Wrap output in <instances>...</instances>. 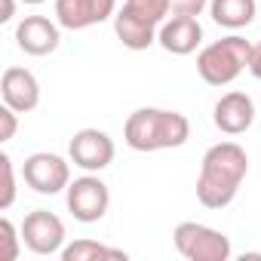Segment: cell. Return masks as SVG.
Here are the masks:
<instances>
[{"label":"cell","instance_id":"6da1fadb","mask_svg":"<svg viewBox=\"0 0 261 261\" xmlns=\"http://www.w3.org/2000/svg\"><path fill=\"white\" fill-rule=\"evenodd\" d=\"M246 175H249V154L237 142H218L203 154L197 175V200L206 209H224L237 200Z\"/></svg>","mask_w":261,"mask_h":261},{"label":"cell","instance_id":"7a4b0ae2","mask_svg":"<svg viewBox=\"0 0 261 261\" xmlns=\"http://www.w3.org/2000/svg\"><path fill=\"white\" fill-rule=\"evenodd\" d=\"M188 139H191L188 117L169 108H139L123 123V142L139 154L181 148Z\"/></svg>","mask_w":261,"mask_h":261},{"label":"cell","instance_id":"3957f363","mask_svg":"<svg viewBox=\"0 0 261 261\" xmlns=\"http://www.w3.org/2000/svg\"><path fill=\"white\" fill-rule=\"evenodd\" d=\"M169 13V0H126L114 16V31L126 49L142 53L157 43L160 25Z\"/></svg>","mask_w":261,"mask_h":261},{"label":"cell","instance_id":"277c9868","mask_svg":"<svg viewBox=\"0 0 261 261\" xmlns=\"http://www.w3.org/2000/svg\"><path fill=\"white\" fill-rule=\"evenodd\" d=\"M249 59H252V43L240 34H230L200 49L197 74L209 86H227L249 68Z\"/></svg>","mask_w":261,"mask_h":261},{"label":"cell","instance_id":"5b68a950","mask_svg":"<svg viewBox=\"0 0 261 261\" xmlns=\"http://www.w3.org/2000/svg\"><path fill=\"white\" fill-rule=\"evenodd\" d=\"M172 243L188 261H227L233 252L227 233L200 221H181L172 230Z\"/></svg>","mask_w":261,"mask_h":261},{"label":"cell","instance_id":"8992f818","mask_svg":"<svg viewBox=\"0 0 261 261\" xmlns=\"http://www.w3.org/2000/svg\"><path fill=\"white\" fill-rule=\"evenodd\" d=\"M65 200H68V212H71L77 221L95 224V221H101V218L108 215L111 191H108V185H105L98 175L86 172V175H80V178H74V181L68 185Z\"/></svg>","mask_w":261,"mask_h":261},{"label":"cell","instance_id":"52a82bcc","mask_svg":"<svg viewBox=\"0 0 261 261\" xmlns=\"http://www.w3.org/2000/svg\"><path fill=\"white\" fill-rule=\"evenodd\" d=\"M22 178L25 185L34 191V194H43V197H53V194H62L68 191L71 185V163L59 154H49V151H37L25 160L22 166Z\"/></svg>","mask_w":261,"mask_h":261},{"label":"cell","instance_id":"ba28073f","mask_svg":"<svg viewBox=\"0 0 261 261\" xmlns=\"http://www.w3.org/2000/svg\"><path fill=\"white\" fill-rule=\"evenodd\" d=\"M114 142L108 133H101V129H80V133H74V139L68 142V157L74 166H80L83 172H101L114 163Z\"/></svg>","mask_w":261,"mask_h":261},{"label":"cell","instance_id":"9c48e42d","mask_svg":"<svg viewBox=\"0 0 261 261\" xmlns=\"http://www.w3.org/2000/svg\"><path fill=\"white\" fill-rule=\"evenodd\" d=\"M22 240L34 255H56L65 249V221L49 209H34L22 221Z\"/></svg>","mask_w":261,"mask_h":261},{"label":"cell","instance_id":"30bf717a","mask_svg":"<svg viewBox=\"0 0 261 261\" xmlns=\"http://www.w3.org/2000/svg\"><path fill=\"white\" fill-rule=\"evenodd\" d=\"M117 16V0H56V22L68 31H83Z\"/></svg>","mask_w":261,"mask_h":261},{"label":"cell","instance_id":"8fae6325","mask_svg":"<svg viewBox=\"0 0 261 261\" xmlns=\"http://www.w3.org/2000/svg\"><path fill=\"white\" fill-rule=\"evenodd\" d=\"M59 28L62 25L46 19V16H25L16 25V43H19L22 53L43 59V56L59 49V43H62V31Z\"/></svg>","mask_w":261,"mask_h":261},{"label":"cell","instance_id":"7c38bea8","mask_svg":"<svg viewBox=\"0 0 261 261\" xmlns=\"http://www.w3.org/2000/svg\"><path fill=\"white\" fill-rule=\"evenodd\" d=\"M212 120L215 126L221 129L224 136H243L252 129L255 123V101L249 92H224L218 101H215V111H212Z\"/></svg>","mask_w":261,"mask_h":261},{"label":"cell","instance_id":"4fadbf2b","mask_svg":"<svg viewBox=\"0 0 261 261\" xmlns=\"http://www.w3.org/2000/svg\"><path fill=\"white\" fill-rule=\"evenodd\" d=\"M0 95H4V105H10L19 114H28L40 105V83L28 68H7L4 77H0Z\"/></svg>","mask_w":261,"mask_h":261},{"label":"cell","instance_id":"5bb4252c","mask_svg":"<svg viewBox=\"0 0 261 261\" xmlns=\"http://www.w3.org/2000/svg\"><path fill=\"white\" fill-rule=\"evenodd\" d=\"M157 43L172 56H191L203 43V25L197 22V16H172L160 25Z\"/></svg>","mask_w":261,"mask_h":261},{"label":"cell","instance_id":"9a60e30c","mask_svg":"<svg viewBox=\"0 0 261 261\" xmlns=\"http://www.w3.org/2000/svg\"><path fill=\"white\" fill-rule=\"evenodd\" d=\"M255 0H209V16L215 25L227 31L249 28L255 22Z\"/></svg>","mask_w":261,"mask_h":261},{"label":"cell","instance_id":"2e32d148","mask_svg":"<svg viewBox=\"0 0 261 261\" xmlns=\"http://www.w3.org/2000/svg\"><path fill=\"white\" fill-rule=\"evenodd\" d=\"M59 255H62V261H98V258L126 261V252L123 249H114V246H105V243H95V240H86V237L68 243Z\"/></svg>","mask_w":261,"mask_h":261},{"label":"cell","instance_id":"e0dca14e","mask_svg":"<svg viewBox=\"0 0 261 261\" xmlns=\"http://www.w3.org/2000/svg\"><path fill=\"white\" fill-rule=\"evenodd\" d=\"M22 243V227H16L10 218H0V261H16Z\"/></svg>","mask_w":261,"mask_h":261},{"label":"cell","instance_id":"ac0fdd59","mask_svg":"<svg viewBox=\"0 0 261 261\" xmlns=\"http://www.w3.org/2000/svg\"><path fill=\"white\" fill-rule=\"evenodd\" d=\"M0 172H4V188H0V212H7L16 203V169H13V157L0 154Z\"/></svg>","mask_w":261,"mask_h":261},{"label":"cell","instance_id":"d6986e66","mask_svg":"<svg viewBox=\"0 0 261 261\" xmlns=\"http://www.w3.org/2000/svg\"><path fill=\"white\" fill-rule=\"evenodd\" d=\"M16 129H19V111L4 105L0 108V142H10L16 136Z\"/></svg>","mask_w":261,"mask_h":261},{"label":"cell","instance_id":"ffe728a7","mask_svg":"<svg viewBox=\"0 0 261 261\" xmlns=\"http://www.w3.org/2000/svg\"><path fill=\"white\" fill-rule=\"evenodd\" d=\"M209 7V0H169L172 16H200Z\"/></svg>","mask_w":261,"mask_h":261},{"label":"cell","instance_id":"44dd1931","mask_svg":"<svg viewBox=\"0 0 261 261\" xmlns=\"http://www.w3.org/2000/svg\"><path fill=\"white\" fill-rule=\"evenodd\" d=\"M249 71H252V77H258V80H261V40H258V43H252V59H249Z\"/></svg>","mask_w":261,"mask_h":261},{"label":"cell","instance_id":"7402d4cb","mask_svg":"<svg viewBox=\"0 0 261 261\" xmlns=\"http://www.w3.org/2000/svg\"><path fill=\"white\" fill-rule=\"evenodd\" d=\"M16 16V0H4V16H0V22H10Z\"/></svg>","mask_w":261,"mask_h":261},{"label":"cell","instance_id":"603a6c76","mask_svg":"<svg viewBox=\"0 0 261 261\" xmlns=\"http://www.w3.org/2000/svg\"><path fill=\"white\" fill-rule=\"evenodd\" d=\"M22 4H28V7H40V4H46V0H22Z\"/></svg>","mask_w":261,"mask_h":261}]
</instances>
